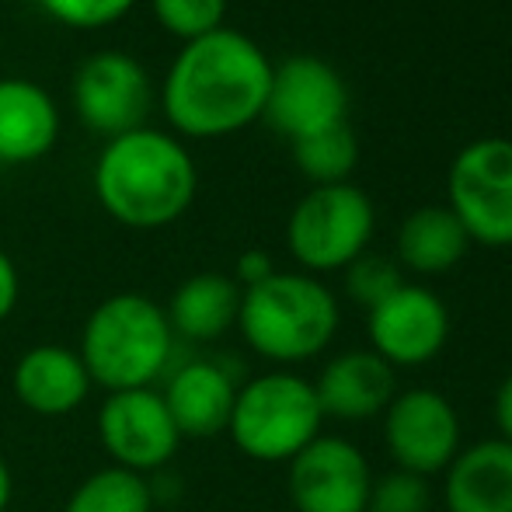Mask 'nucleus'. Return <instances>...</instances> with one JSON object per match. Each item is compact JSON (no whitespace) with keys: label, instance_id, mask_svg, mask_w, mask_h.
Masks as SVG:
<instances>
[{"label":"nucleus","instance_id":"nucleus-30","mask_svg":"<svg viewBox=\"0 0 512 512\" xmlns=\"http://www.w3.org/2000/svg\"><path fill=\"white\" fill-rule=\"evenodd\" d=\"M11 495H14L11 467H7V460L0 457V512H7V506H11Z\"/></svg>","mask_w":512,"mask_h":512},{"label":"nucleus","instance_id":"nucleus-21","mask_svg":"<svg viewBox=\"0 0 512 512\" xmlns=\"http://www.w3.org/2000/svg\"><path fill=\"white\" fill-rule=\"evenodd\" d=\"M63 512H154V488L143 474L108 464L70 492Z\"/></svg>","mask_w":512,"mask_h":512},{"label":"nucleus","instance_id":"nucleus-7","mask_svg":"<svg viewBox=\"0 0 512 512\" xmlns=\"http://www.w3.org/2000/svg\"><path fill=\"white\" fill-rule=\"evenodd\" d=\"M446 196L471 244L512 248V140L485 136L467 143L450 164Z\"/></svg>","mask_w":512,"mask_h":512},{"label":"nucleus","instance_id":"nucleus-1","mask_svg":"<svg viewBox=\"0 0 512 512\" xmlns=\"http://www.w3.org/2000/svg\"><path fill=\"white\" fill-rule=\"evenodd\" d=\"M272 84V60L237 28L192 39L171 60L161 105L171 129L189 140H220L262 119Z\"/></svg>","mask_w":512,"mask_h":512},{"label":"nucleus","instance_id":"nucleus-25","mask_svg":"<svg viewBox=\"0 0 512 512\" xmlns=\"http://www.w3.org/2000/svg\"><path fill=\"white\" fill-rule=\"evenodd\" d=\"M432 488L429 478H418L408 471H391L373 481L366 512H429Z\"/></svg>","mask_w":512,"mask_h":512},{"label":"nucleus","instance_id":"nucleus-24","mask_svg":"<svg viewBox=\"0 0 512 512\" xmlns=\"http://www.w3.org/2000/svg\"><path fill=\"white\" fill-rule=\"evenodd\" d=\"M150 11L168 35L192 42L223 28L227 0H150Z\"/></svg>","mask_w":512,"mask_h":512},{"label":"nucleus","instance_id":"nucleus-20","mask_svg":"<svg viewBox=\"0 0 512 512\" xmlns=\"http://www.w3.org/2000/svg\"><path fill=\"white\" fill-rule=\"evenodd\" d=\"M398 265L415 276H443L471 251V237L450 206H422L398 227Z\"/></svg>","mask_w":512,"mask_h":512},{"label":"nucleus","instance_id":"nucleus-4","mask_svg":"<svg viewBox=\"0 0 512 512\" xmlns=\"http://www.w3.org/2000/svg\"><path fill=\"white\" fill-rule=\"evenodd\" d=\"M175 342L161 304L143 293H115L88 314L77 352L91 384L115 394L154 387L171 370Z\"/></svg>","mask_w":512,"mask_h":512},{"label":"nucleus","instance_id":"nucleus-8","mask_svg":"<svg viewBox=\"0 0 512 512\" xmlns=\"http://www.w3.org/2000/svg\"><path fill=\"white\" fill-rule=\"evenodd\" d=\"M384 443L398 471L418 474V478L443 474L464 450L460 415L450 398L432 387H408L394 394L384 411Z\"/></svg>","mask_w":512,"mask_h":512},{"label":"nucleus","instance_id":"nucleus-11","mask_svg":"<svg viewBox=\"0 0 512 512\" xmlns=\"http://www.w3.org/2000/svg\"><path fill=\"white\" fill-rule=\"evenodd\" d=\"M70 95H74L77 119L91 133L112 140L143 126L154 105V84L136 56L105 49L77 67Z\"/></svg>","mask_w":512,"mask_h":512},{"label":"nucleus","instance_id":"nucleus-9","mask_svg":"<svg viewBox=\"0 0 512 512\" xmlns=\"http://www.w3.org/2000/svg\"><path fill=\"white\" fill-rule=\"evenodd\" d=\"M262 119L290 143L349 122V88L331 63L317 56H290L272 67Z\"/></svg>","mask_w":512,"mask_h":512},{"label":"nucleus","instance_id":"nucleus-12","mask_svg":"<svg viewBox=\"0 0 512 512\" xmlns=\"http://www.w3.org/2000/svg\"><path fill=\"white\" fill-rule=\"evenodd\" d=\"M366 338L387 366H425L446 349L450 310L425 286L405 283L398 293L366 310Z\"/></svg>","mask_w":512,"mask_h":512},{"label":"nucleus","instance_id":"nucleus-26","mask_svg":"<svg viewBox=\"0 0 512 512\" xmlns=\"http://www.w3.org/2000/svg\"><path fill=\"white\" fill-rule=\"evenodd\" d=\"M39 7L53 21L77 32H98L122 21L136 7V0H39Z\"/></svg>","mask_w":512,"mask_h":512},{"label":"nucleus","instance_id":"nucleus-2","mask_svg":"<svg viewBox=\"0 0 512 512\" xmlns=\"http://www.w3.org/2000/svg\"><path fill=\"white\" fill-rule=\"evenodd\" d=\"M199 171L185 143L161 129H133L105 140L95 161V196L115 223L133 230L171 227L189 213Z\"/></svg>","mask_w":512,"mask_h":512},{"label":"nucleus","instance_id":"nucleus-18","mask_svg":"<svg viewBox=\"0 0 512 512\" xmlns=\"http://www.w3.org/2000/svg\"><path fill=\"white\" fill-rule=\"evenodd\" d=\"M443 474L446 512H512V446L506 439L464 446Z\"/></svg>","mask_w":512,"mask_h":512},{"label":"nucleus","instance_id":"nucleus-3","mask_svg":"<svg viewBox=\"0 0 512 512\" xmlns=\"http://www.w3.org/2000/svg\"><path fill=\"white\" fill-rule=\"evenodd\" d=\"M342 310L328 286L310 272H272L265 283L241 290L237 328L251 352L276 366L317 359L338 335Z\"/></svg>","mask_w":512,"mask_h":512},{"label":"nucleus","instance_id":"nucleus-16","mask_svg":"<svg viewBox=\"0 0 512 512\" xmlns=\"http://www.w3.org/2000/svg\"><path fill=\"white\" fill-rule=\"evenodd\" d=\"M182 439H213L227 432L237 380L216 359H192L168 377L161 391Z\"/></svg>","mask_w":512,"mask_h":512},{"label":"nucleus","instance_id":"nucleus-29","mask_svg":"<svg viewBox=\"0 0 512 512\" xmlns=\"http://www.w3.org/2000/svg\"><path fill=\"white\" fill-rule=\"evenodd\" d=\"M495 425H499V439L512 446V373L495 391Z\"/></svg>","mask_w":512,"mask_h":512},{"label":"nucleus","instance_id":"nucleus-14","mask_svg":"<svg viewBox=\"0 0 512 512\" xmlns=\"http://www.w3.org/2000/svg\"><path fill=\"white\" fill-rule=\"evenodd\" d=\"M11 387L18 405L28 408L32 415L63 418L74 415L88 401L95 384H91L81 352L56 342H42L18 356L11 373Z\"/></svg>","mask_w":512,"mask_h":512},{"label":"nucleus","instance_id":"nucleus-17","mask_svg":"<svg viewBox=\"0 0 512 512\" xmlns=\"http://www.w3.org/2000/svg\"><path fill=\"white\" fill-rule=\"evenodd\" d=\"M60 140V108L42 84L0 77V164L42 161Z\"/></svg>","mask_w":512,"mask_h":512},{"label":"nucleus","instance_id":"nucleus-13","mask_svg":"<svg viewBox=\"0 0 512 512\" xmlns=\"http://www.w3.org/2000/svg\"><path fill=\"white\" fill-rule=\"evenodd\" d=\"M286 481L297 512H366L373 488L363 450L342 436H317L304 446Z\"/></svg>","mask_w":512,"mask_h":512},{"label":"nucleus","instance_id":"nucleus-27","mask_svg":"<svg viewBox=\"0 0 512 512\" xmlns=\"http://www.w3.org/2000/svg\"><path fill=\"white\" fill-rule=\"evenodd\" d=\"M272 272H276V265H272L269 251H258V248H251V251H244V255L237 258L234 283L241 286V290H251V286L265 283V279H269Z\"/></svg>","mask_w":512,"mask_h":512},{"label":"nucleus","instance_id":"nucleus-28","mask_svg":"<svg viewBox=\"0 0 512 512\" xmlns=\"http://www.w3.org/2000/svg\"><path fill=\"white\" fill-rule=\"evenodd\" d=\"M18 293H21L18 269H14L11 255L0 248V324L14 314V307H18Z\"/></svg>","mask_w":512,"mask_h":512},{"label":"nucleus","instance_id":"nucleus-5","mask_svg":"<svg viewBox=\"0 0 512 512\" xmlns=\"http://www.w3.org/2000/svg\"><path fill=\"white\" fill-rule=\"evenodd\" d=\"M324 411L314 384L300 373L272 370L237 387L230 411V439L248 460L290 464L304 446L321 436Z\"/></svg>","mask_w":512,"mask_h":512},{"label":"nucleus","instance_id":"nucleus-22","mask_svg":"<svg viewBox=\"0 0 512 512\" xmlns=\"http://www.w3.org/2000/svg\"><path fill=\"white\" fill-rule=\"evenodd\" d=\"M293 161H297L300 175L314 185H342L359 164V143L349 122L331 126L324 133H314L307 140L290 143Z\"/></svg>","mask_w":512,"mask_h":512},{"label":"nucleus","instance_id":"nucleus-19","mask_svg":"<svg viewBox=\"0 0 512 512\" xmlns=\"http://www.w3.org/2000/svg\"><path fill=\"white\" fill-rule=\"evenodd\" d=\"M164 314H168L175 338L182 342H216L230 328H237L241 286L223 272H196L171 293Z\"/></svg>","mask_w":512,"mask_h":512},{"label":"nucleus","instance_id":"nucleus-6","mask_svg":"<svg viewBox=\"0 0 512 512\" xmlns=\"http://www.w3.org/2000/svg\"><path fill=\"white\" fill-rule=\"evenodd\" d=\"M377 213L363 189L352 182L314 185L290 213L286 223V248L300 269L342 272L370 248Z\"/></svg>","mask_w":512,"mask_h":512},{"label":"nucleus","instance_id":"nucleus-23","mask_svg":"<svg viewBox=\"0 0 512 512\" xmlns=\"http://www.w3.org/2000/svg\"><path fill=\"white\" fill-rule=\"evenodd\" d=\"M342 272H345V293L363 310L384 304L391 293H398L401 286H405V269L398 265V258L373 255V251H363V255Z\"/></svg>","mask_w":512,"mask_h":512},{"label":"nucleus","instance_id":"nucleus-15","mask_svg":"<svg viewBox=\"0 0 512 512\" xmlns=\"http://www.w3.org/2000/svg\"><path fill=\"white\" fill-rule=\"evenodd\" d=\"M310 384L324 418H338V422H366L384 415L398 394L394 370L370 349H352L328 359Z\"/></svg>","mask_w":512,"mask_h":512},{"label":"nucleus","instance_id":"nucleus-10","mask_svg":"<svg viewBox=\"0 0 512 512\" xmlns=\"http://www.w3.org/2000/svg\"><path fill=\"white\" fill-rule=\"evenodd\" d=\"M98 439L112 467L143 474V478L171 464L182 446V436L157 387L108 394L98 408Z\"/></svg>","mask_w":512,"mask_h":512}]
</instances>
